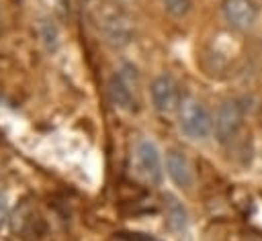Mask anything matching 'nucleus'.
Here are the masks:
<instances>
[{
  "instance_id": "obj_11",
  "label": "nucleus",
  "mask_w": 262,
  "mask_h": 241,
  "mask_svg": "<svg viewBox=\"0 0 262 241\" xmlns=\"http://www.w3.org/2000/svg\"><path fill=\"white\" fill-rule=\"evenodd\" d=\"M162 6L172 18H184L192 10V0H162Z\"/></svg>"
},
{
  "instance_id": "obj_2",
  "label": "nucleus",
  "mask_w": 262,
  "mask_h": 241,
  "mask_svg": "<svg viewBox=\"0 0 262 241\" xmlns=\"http://www.w3.org/2000/svg\"><path fill=\"white\" fill-rule=\"evenodd\" d=\"M133 167H135V174L147 184L156 186L164 180V174H166L164 155L158 143L149 135L137 137L133 145Z\"/></svg>"
},
{
  "instance_id": "obj_8",
  "label": "nucleus",
  "mask_w": 262,
  "mask_h": 241,
  "mask_svg": "<svg viewBox=\"0 0 262 241\" xmlns=\"http://www.w3.org/2000/svg\"><path fill=\"white\" fill-rule=\"evenodd\" d=\"M221 14L231 29L248 31L258 20V2L256 0H223Z\"/></svg>"
},
{
  "instance_id": "obj_9",
  "label": "nucleus",
  "mask_w": 262,
  "mask_h": 241,
  "mask_svg": "<svg viewBox=\"0 0 262 241\" xmlns=\"http://www.w3.org/2000/svg\"><path fill=\"white\" fill-rule=\"evenodd\" d=\"M162 206H164V216H166L168 229H170L172 233H178V235L184 233V231L188 229L190 219H188V210H186V206L182 204V200H180L178 196L166 192L164 198H162Z\"/></svg>"
},
{
  "instance_id": "obj_7",
  "label": "nucleus",
  "mask_w": 262,
  "mask_h": 241,
  "mask_svg": "<svg viewBox=\"0 0 262 241\" xmlns=\"http://www.w3.org/2000/svg\"><path fill=\"white\" fill-rule=\"evenodd\" d=\"M164 165H166V174L170 178V182L178 188V190H192L194 182H196V176H194V167H192V161L188 159V155L176 147H170L166 151V157H164Z\"/></svg>"
},
{
  "instance_id": "obj_1",
  "label": "nucleus",
  "mask_w": 262,
  "mask_h": 241,
  "mask_svg": "<svg viewBox=\"0 0 262 241\" xmlns=\"http://www.w3.org/2000/svg\"><path fill=\"white\" fill-rule=\"evenodd\" d=\"M176 125L190 141H205L213 135V114L207 104L194 96H182L176 108Z\"/></svg>"
},
{
  "instance_id": "obj_10",
  "label": "nucleus",
  "mask_w": 262,
  "mask_h": 241,
  "mask_svg": "<svg viewBox=\"0 0 262 241\" xmlns=\"http://www.w3.org/2000/svg\"><path fill=\"white\" fill-rule=\"evenodd\" d=\"M39 41L47 53H55L61 45V31L53 18H43L39 22Z\"/></svg>"
},
{
  "instance_id": "obj_12",
  "label": "nucleus",
  "mask_w": 262,
  "mask_h": 241,
  "mask_svg": "<svg viewBox=\"0 0 262 241\" xmlns=\"http://www.w3.org/2000/svg\"><path fill=\"white\" fill-rule=\"evenodd\" d=\"M6 219H8V198H6V194L0 190V227L6 223Z\"/></svg>"
},
{
  "instance_id": "obj_13",
  "label": "nucleus",
  "mask_w": 262,
  "mask_h": 241,
  "mask_svg": "<svg viewBox=\"0 0 262 241\" xmlns=\"http://www.w3.org/2000/svg\"><path fill=\"white\" fill-rule=\"evenodd\" d=\"M117 6H127V4H133V2H137V0H113Z\"/></svg>"
},
{
  "instance_id": "obj_15",
  "label": "nucleus",
  "mask_w": 262,
  "mask_h": 241,
  "mask_svg": "<svg viewBox=\"0 0 262 241\" xmlns=\"http://www.w3.org/2000/svg\"><path fill=\"white\" fill-rule=\"evenodd\" d=\"M0 22H2V18H0Z\"/></svg>"
},
{
  "instance_id": "obj_6",
  "label": "nucleus",
  "mask_w": 262,
  "mask_h": 241,
  "mask_svg": "<svg viewBox=\"0 0 262 241\" xmlns=\"http://www.w3.org/2000/svg\"><path fill=\"white\" fill-rule=\"evenodd\" d=\"M149 100L156 112L160 114H170L176 112L182 96H180V86L170 74H160L151 80L149 84Z\"/></svg>"
},
{
  "instance_id": "obj_14",
  "label": "nucleus",
  "mask_w": 262,
  "mask_h": 241,
  "mask_svg": "<svg viewBox=\"0 0 262 241\" xmlns=\"http://www.w3.org/2000/svg\"><path fill=\"white\" fill-rule=\"evenodd\" d=\"M80 2H88V0H80Z\"/></svg>"
},
{
  "instance_id": "obj_4",
  "label": "nucleus",
  "mask_w": 262,
  "mask_h": 241,
  "mask_svg": "<svg viewBox=\"0 0 262 241\" xmlns=\"http://www.w3.org/2000/svg\"><path fill=\"white\" fill-rule=\"evenodd\" d=\"M100 33H102L104 41L111 47L123 49L135 39V22L131 20V16L123 8L115 6V8L102 12V16H100Z\"/></svg>"
},
{
  "instance_id": "obj_3",
  "label": "nucleus",
  "mask_w": 262,
  "mask_h": 241,
  "mask_svg": "<svg viewBox=\"0 0 262 241\" xmlns=\"http://www.w3.org/2000/svg\"><path fill=\"white\" fill-rule=\"evenodd\" d=\"M139 71L133 63H123L108 80V98L115 108L131 112L137 108Z\"/></svg>"
},
{
  "instance_id": "obj_5",
  "label": "nucleus",
  "mask_w": 262,
  "mask_h": 241,
  "mask_svg": "<svg viewBox=\"0 0 262 241\" xmlns=\"http://www.w3.org/2000/svg\"><path fill=\"white\" fill-rule=\"evenodd\" d=\"M244 125V108L235 98H225L219 102L213 114V135L221 145L231 143Z\"/></svg>"
}]
</instances>
